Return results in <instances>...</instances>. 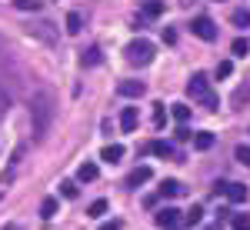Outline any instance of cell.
<instances>
[{"instance_id": "1", "label": "cell", "mask_w": 250, "mask_h": 230, "mask_svg": "<svg viewBox=\"0 0 250 230\" xmlns=\"http://www.w3.org/2000/svg\"><path fill=\"white\" fill-rule=\"evenodd\" d=\"M54 114H57V104H54V94L50 90H37V94L30 97V120H34V137L37 140L47 137Z\"/></svg>"}, {"instance_id": "2", "label": "cell", "mask_w": 250, "mask_h": 230, "mask_svg": "<svg viewBox=\"0 0 250 230\" xmlns=\"http://www.w3.org/2000/svg\"><path fill=\"white\" fill-rule=\"evenodd\" d=\"M154 43L150 40H144V37H137V40H130L127 43V63H134V67H147V63H154Z\"/></svg>"}, {"instance_id": "3", "label": "cell", "mask_w": 250, "mask_h": 230, "mask_svg": "<svg viewBox=\"0 0 250 230\" xmlns=\"http://www.w3.org/2000/svg\"><path fill=\"white\" fill-rule=\"evenodd\" d=\"M23 30H27V37H37V40H43V43H57V30H54V23H47V20H34V23H27Z\"/></svg>"}, {"instance_id": "4", "label": "cell", "mask_w": 250, "mask_h": 230, "mask_svg": "<svg viewBox=\"0 0 250 230\" xmlns=\"http://www.w3.org/2000/svg\"><path fill=\"white\" fill-rule=\"evenodd\" d=\"M190 34L193 37H200V40H217V23H213L210 17H193L190 20Z\"/></svg>"}, {"instance_id": "5", "label": "cell", "mask_w": 250, "mask_h": 230, "mask_svg": "<svg viewBox=\"0 0 250 230\" xmlns=\"http://www.w3.org/2000/svg\"><path fill=\"white\" fill-rule=\"evenodd\" d=\"M187 94H190L193 100H204L207 94H213V90H210V77L197 70V74L190 77V84H187Z\"/></svg>"}, {"instance_id": "6", "label": "cell", "mask_w": 250, "mask_h": 230, "mask_svg": "<svg viewBox=\"0 0 250 230\" xmlns=\"http://www.w3.org/2000/svg\"><path fill=\"white\" fill-rule=\"evenodd\" d=\"M154 220H157V227H164V230H180V227H184V213L173 210V207H164Z\"/></svg>"}, {"instance_id": "7", "label": "cell", "mask_w": 250, "mask_h": 230, "mask_svg": "<svg viewBox=\"0 0 250 230\" xmlns=\"http://www.w3.org/2000/svg\"><path fill=\"white\" fill-rule=\"evenodd\" d=\"M117 94L130 97V100H140V97L147 94V84H144V80H120V84H117Z\"/></svg>"}, {"instance_id": "8", "label": "cell", "mask_w": 250, "mask_h": 230, "mask_svg": "<svg viewBox=\"0 0 250 230\" xmlns=\"http://www.w3.org/2000/svg\"><path fill=\"white\" fill-rule=\"evenodd\" d=\"M137 124H140V114H137V107H124V114H120V127H124V134H134Z\"/></svg>"}, {"instance_id": "9", "label": "cell", "mask_w": 250, "mask_h": 230, "mask_svg": "<svg viewBox=\"0 0 250 230\" xmlns=\"http://www.w3.org/2000/svg\"><path fill=\"white\" fill-rule=\"evenodd\" d=\"M140 17H147V20L164 17V0H144L140 3Z\"/></svg>"}, {"instance_id": "10", "label": "cell", "mask_w": 250, "mask_h": 230, "mask_svg": "<svg viewBox=\"0 0 250 230\" xmlns=\"http://www.w3.org/2000/svg\"><path fill=\"white\" fill-rule=\"evenodd\" d=\"M150 177H154V170H150L147 164H140V167H137V170L127 177V184H130V187H140V184H147Z\"/></svg>"}, {"instance_id": "11", "label": "cell", "mask_w": 250, "mask_h": 230, "mask_svg": "<svg viewBox=\"0 0 250 230\" xmlns=\"http://www.w3.org/2000/svg\"><path fill=\"white\" fill-rule=\"evenodd\" d=\"M144 153H157V157H173V147L167 144V140H154V144H147V147H144Z\"/></svg>"}, {"instance_id": "12", "label": "cell", "mask_w": 250, "mask_h": 230, "mask_svg": "<svg viewBox=\"0 0 250 230\" xmlns=\"http://www.w3.org/2000/svg\"><path fill=\"white\" fill-rule=\"evenodd\" d=\"M213 144H217V137H213L210 130H200V134H193V147H197V150H210Z\"/></svg>"}, {"instance_id": "13", "label": "cell", "mask_w": 250, "mask_h": 230, "mask_svg": "<svg viewBox=\"0 0 250 230\" xmlns=\"http://www.w3.org/2000/svg\"><path fill=\"white\" fill-rule=\"evenodd\" d=\"M227 200L230 204H244L247 200V187L244 184H227Z\"/></svg>"}, {"instance_id": "14", "label": "cell", "mask_w": 250, "mask_h": 230, "mask_svg": "<svg viewBox=\"0 0 250 230\" xmlns=\"http://www.w3.org/2000/svg\"><path fill=\"white\" fill-rule=\"evenodd\" d=\"M100 60H104L100 47H90V50H83V54H80V67H97Z\"/></svg>"}, {"instance_id": "15", "label": "cell", "mask_w": 250, "mask_h": 230, "mask_svg": "<svg viewBox=\"0 0 250 230\" xmlns=\"http://www.w3.org/2000/svg\"><path fill=\"white\" fill-rule=\"evenodd\" d=\"M120 157H124V147H120V144H107V147L100 150V160H107V164H117Z\"/></svg>"}, {"instance_id": "16", "label": "cell", "mask_w": 250, "mask_h": 230, "mask_svg": "<svg viewBox=\"0 0 250 230\" xmlns=\"http://www.w3.org/2000/svg\"><path fill=\"white\" fill-rule=\"evenodd\" d=\"M97 173H100V167H97L94 160H87V164H80L77 177H80V180H83V184H90V180H97Z\"/></svg>"}, {"instance_id": "17", "label": "cell", "mask_w": 250, "mask_h": 230, "mask_svg": "<svg viewBox=\"0 0 250 230\" xmlns=\"http://www.w3.org/2000/svg\"><path fill=\"white\" fill-rule=\"evenodd\" d=\"M80 30H83V17H80L77 10H70V14H67V34H70V37H77Z\"/></svg>"}, {"instance_id": "18", "label": "cell", "mask_w": 250, "mask_h": 230, "mask_svg": "<svg viewBox=\"0 0 250 230\" xmlns=\"http://www.w3.org/2000/svg\"><path fill=\"white\" fill-rule=\"evenodd\" d=\"M184 193V184L180 180H164L160 184V197H180Z\"/></svg>"}, {"instance_id": "19", "label": "cell", "mask_w": 250, "mask_h": 230, "mask_svg": "<svg viewBox=\"0 0 250 230\" xmlns=\"http://www.w3.org/2000/svg\"><path fill=\"white\" fill-rule=\"evenodd\" d=\"M244 104H250V77H247V84H240L233 90V107H244Z\"/></svg>"}, {"instance_id": "20", "label": "cell", "mask_w": 250, "mask_h": 230, "mask_svg": "<svg viewBox=\"0 0 250 230\" xmlns=\"http://www.w3.org/2000/svg\"><path fill=\"white\" fill-rule=\"evenodd\" d=\"M200 220H204V207H200V204H193L190 210L184 213V224H187V227H197Z\"/></svg>"}, {"instance_id": "21", "label": "cell", "mask_w": 250, "mask_h": 230, "mask_svg": "<svg viewBox=\"0 0 250 230\" xmlns=\"http://www.w3.org/2000/svg\"><path fill=\"white\" fill-rule=\"evenodd\" d=\"M40 217H43V220L57 217V197H43V204H40Z\"/></svg>"}, {"instance_id": "22", "label": "cell", "mask_w": 250, "mask_h": 230, "mask_svg": "<svg viewBox=\"0 0 250 230\" xmlns=\"http://www.w3.org/2000/svg\"><path fill=\"white\" fill-rule=\"evenodd\" d=\"M230 23L233 27H250V10L247 7H237V10L230 14Z\"/></svg>"}, {"instance_id": "23", "label": "cell", "mask_w": 250, "mask_h": 230, "mask_svg": "<svg viewBox=\"0 0 250 230\" xmlns=\"http://www.w3.org/2000/svg\"><path fill=\"white\" fill-rule=\"evenodd\" d=\"M77 193H80V187L74 180H60V197L63 200H77Z\"/></svg>"}, {"instance_id": "24", "label": "cell", "mask_w": 250, "mask_h": 230, "mask_svg": "<svg viewBox=\"0 0 250 230\" xmlns=\"http://www.w3.org/2000/svg\"><path fill=\"white\" fill-rule=\"evenodd\" d=\"M170 114H173V120H177V124H187V120H190V107H187V104H173Z\"/></svg>"}, {"instance_id": "25", "label": "cell", "mask_w": 250, "mask_h": 230, "mask_svg": "<svg viewBox=\"0 0 250 230\" xmlns=\"http://www.w3.org/2000/svg\"><path fill=\"white\" fill-rule=\"evenodd\" d=\"M230 54H233V57H247V54H250L247 37H237V40H233V43H230Z\"/></svg>"}, {"instance_id": "26", "label": "cell", "mask_w": 250, "mask_h": 230, "mask_svg": "<svg viewBox=\"0 0 250 230\" xmlns=\"http://www.w3.org/2000/svg\"><path fill=\"white\" fill-rule=\"evenodd\" d=\"M230 227L233 230H250V213H233V217H230Z\"/></svg>"}, {"instance_id": "27", "label": "cell", "mask_w": 250, "mask_h": 230, "mask_svg": "<svg viewBox=\"0 0 250 230\" xmlns=\"http://www.w3.org/2000/svg\"><path fill=\"white\" fill-rule=\"evenodd\" d=\"M233 157H237V164H244V167H250V147H247V144H240V147L233 150Z\"/></svg>"}, {"instance_id": "28", "label": "cell", "mask_w": 250, "mask_h": 230, "mask_svg": "<svg viewBox=\"0 0 250 230\" xmlns=\"http://www.w3.org/2000/svg\"><path fill=\"white\" fill-rule=\"evenodd\" d=\"M14 7H17V10H40L43 0H14Z\"/></svg>"}, {"instance_id": "29", "label": "cell", "mask_w": 250, "mask_h": 230, "mask_svg": "<svg viewBox=\"0 0 250 230\" xmlns=\"http://www.w3.org/2000/svg\"><path fill=\"white\" fill-rule=\"evenodd\" d=\"M87 213H90V217H104V213H107V200H94V204L87 207Z\"/></svg>"}, {"instance_id": "30", "label": "cell", "mask_w": 250, "mask_h": 230, "mask_svg": "<svg viewBox=\"0 0 250 230\" xmlns=\"http://www.w3.org/2000/svg\"><path fill=\"white\" fill-rule=\"evenodd\" d=\"M230 74H233V63L230 60H220V63H217V77L224 80V77H230Z\"/></svg>"}, {"instance_id": "31", "label": "cell", "mask_w": 250, "mask_h": 230, "mask_svg": "<svg viewBox=\"0 0 250 230\" xmlns=\"http://www.w3.org/2000/svg\"><path fill=\"white\" fill-rule=\"evenodd\" d=\"M200 104H204L207 110H217V107H220V100H217V94H207L204 100H200Z\"/></svg>"}, {"instance_id": "32", "label": "cell", "mask_w": 250, "mask_h": 230, "mask_svg": "<svg viewBox=\"0 0 250 230\" xmlns=\"http://www.w3.org/2000/svg\"><path fill=\"white\" fill-rule=\"evenodd\" d=\"M164 120H167V110H164V104H157V114H154V124H157V127H164Z\"/></svg>"}, {"instance_id": "33", "label": "cell", "mask_w": 250, "mask_h": 230, "mask_svg": "<svg viewBox=\"0 0 250 230\" xmlns=\"http://www.w3.org/2000/svg\"><path fill=\"white\" fill-rule=\"evenodd\" d=\"M7 107H10V94H7V90H3V84H0V114H3Z\"/></svg>"}, {"instance_id": "34", "label": "cell", "mask_w": 250, "mask_h": 230, "mask_svg": "<svg viewBox=\"0 0 250 230\" xmlns=\"http://www.w3.org/2000/svg\"><path fill=\"white\" fill-rule=\"evenodd\" d=\"M227 184H230V180H217V184H213V197H217V193L227 197Z\"/></svg>"}, {"instance_id": "35", "label": "cell", "mask_w": 250, "mask_h": 230, "mask_svg": "<svg viewBox=\"0 0 250 230\" xmlns=\"http://www.w3.org/2000/svg\"><path fill=\"white\" fill-rule=\"evenodd\" d=\"M177 140H180V144H184V140H190V130H187V127H184V124H180V127H177Z\"/></svg>"}, {"instance_id": "36", "label": "cell", "mask_w": 250, "mask_h": 230, "mask_svg": "<svg viewBox=\"0 0 250 230\" xmlns=\"http://www.w3.org/2000/svg\"><path fill=\"white\" fill-rule=\"evenodd\" d=\"M164 43H177V30H173V27L164 30Z\"/></svg>"}, {"instance_id": "37", "label": "cell", "mask_w": 250, "mask_h": 230, "mask_svg": "<svg viewBox=\"0 0 250 230\" xmlns=\"http://www.w3.org/2000/svg\"><path fill=\"white\" fill-rule=\"evenodd\" d=\"M100 230H120V220H110V224H104Z\"/></svg>"}, {"instance_id": "38", "label": "cell", "mask_w": 250, "mask_h": 230, "mask_svg": "<svg viewBox=\"0 0 250 230\" xmlns=\"http://www.w3.org/2000/svg\"><path fill=\"white\" fill-rule=\"evenodd\" d=\"M204 230H224V227H220V220H217V224H210V227H204Z\"/></svg>"}, {"instance_id": "39", "label": "cell", "mask_w": 250, "mask_h": 230, "mask_svg": "<svg viewBox=\"0 0 250 230\" xmlns=\"http://www.w3.org/2000/svg\"><path fill=\"white\" fill-rule=\"evenodd\" d=\"M0 47H3V37H0Z\"/></svg>"}, {"instance_id": "40", "label": "cell", "mask_w": 250, "mask_h": 230, "mask_svg": "<svg viewBox=\"0 0 250 230\" xmlns=\"http://www.w3.org/2000/svg\"><path fill=\"white\" fill-rule=\"evenodd\" d=\"M184 3H190V0H184Z\"/></svg>"}]
</instances>
